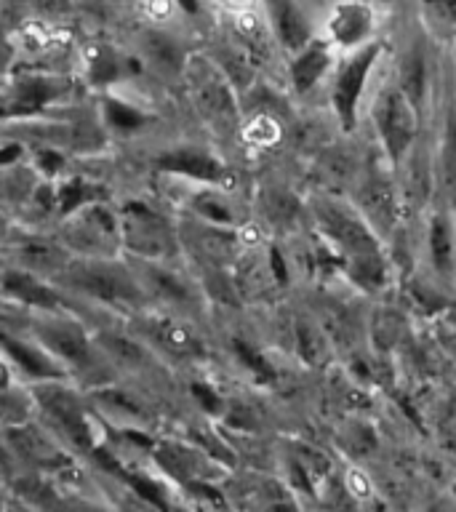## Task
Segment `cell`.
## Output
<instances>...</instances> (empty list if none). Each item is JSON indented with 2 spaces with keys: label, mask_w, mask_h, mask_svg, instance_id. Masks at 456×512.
Listing matches in <instances>:
<instances>
[{
  "label": "cell",
  "mask_w": 456,
  "mask_h": 512,
  "mask_svg": "<svg viewBox=\"0 0 456 512\" xmlns=\"http://www.w3.org/2000/svg\"><path fill=\"white\" fill-rule=\"evenodd\" d=\"M379 51L382 46L379 43H368V46L358 48L355 54L350 56V62L344 64L339 75L334 80V110L342 120V126L347 131H352L355 126V110H358V99L363 94V86H366L368 72L374 70L376 59H379Z\"/></svg>",
  "instance_id": "6da1fadb"
},
{
  "label": "cell",
  "mask_w": 456,
  "mask_h": 512,
  "mask_svg": "<svg viewBox=\"0 0 456 512\" xmlns=\"http://www.w3.org/2000/svg\"><path fill=\"white\" fill-rule=\"evenodd\" d=\"M376 11L366 0H339L328 14L326 32L334 46L363 48L374 35Z\"/></svg>",
  "instance_id": "7a4b0ae2"
},
{
  "label": "cell",
  "mask_w": 456,
  "mask_h": 512,
  "mask_svg": "<svg viewBox=\"0 0 456 512\" xmlns=\"http://www.w3.org/2000/svg\"><path fill=\"white\" fill-rule=\"evenodd\" d=\"M376 126L384 139V147L392 160H398L414 139V110L403 91H384L376 102Z\"/></svg>",
  "instance_id": "3957f363"
},
{
  "label": "cell",
  "mask_w": 456,
  "mask_h": 512,
  "mask_svg": "<svg viewBox=\"0 0 456 512\" xmlns=\"http://www.w3.org/2000/svg\"><path fill=\"white\" fill-rule=\"evenodd\" d=\"M270 24L288 51H299L310 43V22L296 0H264Z\"/></svg>",
  "instance_id": "277c9868"
},
{
  "label": "cell",
  "mask_w": 456,
  "mask_h": 512,
  "mask_svg": "<svg viewBox=\"0 0 456 512\" xmlns=\"http://www.w3.org/2000/svg\"><path fill=\"white\" fill-rule=\"evenodd\" d=\"M328 64H331V48L323 40H310L307 46L299 48L294 64H291V80L299 94L310 91L323 75H326Z\"/></svg>",
  "instance_id": "5b68a950"
},
{
  "label": "cell",
  "mask_w": 456,
  "mask_h": 512,
  "mask_svg": "<svg viewBox=\"0 0 456 512\" xmlns=\"http://www.w3.org/2000/svg\"><path fill=\"white\" fill-rule=\"evenodd\" d=\"M163 171L171 174H184L192 179H203V182H219L224 176V168L214 158H208L203 152L195 150H174L158 160Z\"/></svg>",
  "instance_id": "8992f818"
},
{
  "label": "cell",
  "mask_w": 456,
  "mask_h": 512,
  "mask_svg": "<svg viewBox=\"0 0 456 512\" xmlns=\"http://www.w3.org/2000/svg\"><path fill=\"white\" fill-rule=\"evenodd\" d=\"M0 342H3L8 355H11V358H14L30 376H38V379H59V376H62V371H59L51 360L43 358L40 352H35L32 347H27V344L16 342L11 336H0Z\"/></svg>",
  "instance_id": "52a82bcc"
},
{
  "label": "cell",
  "mask_w": 456,
  "mask_h": 512,
  "mask_svg": "<svg viewBox=\"0 0 456 512\" xmlns=\"http://www.w3.org/2000/svg\"><path fill=\"white\" fill-rule=\"evenodd\" d=\"M43 403H46L48 411L67 427V432H70L72 438L78 440V443H88L86 419H83L80 408L75 406L64 392H43Z\"/></svg>",
  "instance_id": "ba28073f"
},
{
  "label": "cell",
  "mask_w": 456,
  "mask_h": 512,
  "mask_svg": "<svg viewBox=\"0 0 456 512\" xmlns=\"http://www.w3.org/2000/svg\"><path fill=\"white\" fill-rule=\"evenodd\" d=\"M54 94V88L48 86V83H40V80L22 83L19 94H16V102L6 104V115H30V112L40 110Z\"/></svg>",
  "instance_id": "9c48e42d"
},
{
  "label": "cell",
  "mask_w": 456,
  "mask_h": 512,
  "mask_svg": "<svg viewBox=\"0 0 456 512\" xmlns=\"http://www.w3.org/2000/svg\"><path fill=\"white\" fill-rule=\"evenodd\" d=\"M3 286H6V291H11L14 296L24 299V302L40 304V307H54L56 304L54 291H48L46 286H40L38 280H32L30 275H16V272H11V275H6V280H3Z\"/></svg>",
  "instance_id": "30bf717a"
},
{
  "label": "cell",
  "mask_w": 456,
  "mask_h": 512,
  "mask_svg": "<svg viewBox=\"0 0 456 512\" xmlns=\"http://www.w3.org/2000/svg\"><path fill=\"white\" fill-rule=\"evenodd\" d=\"M424 56L422 51H411V54L403 59V70H400V91L406 94V99L411 104H419L424 94Z\"/></svg>",
  "instance_id": "8fae6325"
},
{
  "label": "cell",
  "mask_w": 456,
  "mask_h": 512,
  "mask_svg": "<svg viewBox=\"0 0 456 512\" xmlns=\"http://www.w3.org/2000/svg\"><path fill=\"white\" fill-rule=\"evenodd\" d=\"M40 334H43V339H46L51 347H56V350L62 352L64 358H86V339H83L72 326H46Z\"/></svg>",
  "instance_id": "7c38bea8"
},
{
  "label": "cell",
  "mask_w": 456,
  "mask_h": 512,
  "mask_svg": "<svg viewBox=\"0 0 456 512\" xmlns=\"http://www.w3.org/2000/svg\"><path fill=\"white\" fill-rule=\"evenodd\" d=\"M430 251H432V264L440 272L451 270L454 264V246H451V224L438 216L430 227Z\"/></svg>",
  "instance_id": "4fadbf2b"
},
{
  "label": "cell",
  "mask_w": 456,
  "mask_h": 512,
  "mask_svg": "<svg viewBox=\"0 0 456 512\" xmlns=\"http://www.w3.org/2000/svg\"><path fill=\"white\" fill-rule=\"evenodd\" d=\"M107 120H110L112 128H118V131H136V128H142L147 123L142 112H136L134 107H128V104L120 102H107Z\"/></svg>",
  "instance_id": "5bb4252c"
},
{
  "label": "cell",
  "mask_w": 456,
  "mask_h": 512,
  "mask_svg": "<svg viewBox=\"0 0 456 512\" xmlns=\"http://www.w3.org/2000/svg\"><path fill=\"white\" fill-rule=\"evenodd\" d=\"M96 190L94 187H88L86 182H80V179H72V182H67L59 190V208H62V214H70L72 208L83 206L88 198H94Z\"/></svg>",
  "instance_id": "9a60e30c"
},
{
  "label": "cell",
  "mask_w": 456,
  "mask_h": 512,
  "mask_svg": "<svg viewBox=\"0 0 456 512\" xmlns=\"http://www.w3.org/2000/svg\"><path fill=\"white\" fill-rule=\"evenodd\" d=\"M424 11L432 22L446 30H456V0H422Z\"/></svg>",
  "instance_id": "2e32d148"
},
{
  "label": "cell",
  "mask_w": 456,
  "mask_h": 512,
  "mask_svg": "<svg viewBox=\"0 0 456 512\" xmlns=\"http://www.w3.org/2000/svg\"><path fill=\"white\" fill-rule=\"evenodd\" d=\"M235 352H238V358L243 360V363H246V366L251 368L256 376H262V379H272V368L267 366V360H264L262 355H256V352L251 350L248 344L235 342Z\"/></svg>",
  "instance_id": "e0dca14e"
},
{
  "label": "cell",
  "mask_w": 456,
  "mask_h": 512,
  "mask_svg": "<svg viewBox=\"0 0 456 512\" xmlns=\"http://www.w3.org/2000/svg\"><path fill=\"white\" fill-rule=\"evenodd\" d=\"M91 78H94L96 83H110L112 78H118V64L112 62L107 54L99 56V59L91 64Z\"/></svg>",
  "instance_id": "ac0fdd59"
},
{
  "label": "cell",
  "mask_w": 456,
  "mask_h": 512,
  "mask_svg": "<svg viewBox=\"0 0 456 512\" xmlns=\"http://www.w3.org/2000/svg\"><path fill=\"white\" fill-rule=\"evenodd\" d=\"M198 208L200 214H206L208 219H214V222H230L232 219L230 208L224 206V203H219L216 198H200Z\"/></svg>",
  "instance_id": "d6986e66"
},
{
  "label": "cell",
  "mask_w": 456,
  "mask_h": 512,
  "mask_svg": "<svg viewBox=\"0 0 456 512\" xmlns=\"http://www.w3.org/2000/svg\"><path fill=\"white\" fill-rule=\"evenodd\" d=\"M192 392H195V398L200 400V406L206 411H219V406H222V400L216 398V392L206 384H192Z\"/></svg>",
  "instance_id": "ffe728a7"
},
{
  "label": "cell",
  "mask_w": 456,
  "mask_h": 512,
  "mask_svg": "<svg viewBox=\"0 0 456 512\" xmlns=\"http://www.w3.org/2000/svg\"><path fill=\"white\" fill-rule=\"evenodd\" d=\"M38 166H40V171H46V174L51 176L64 166V160H62V155H59V152L40 150L38 152Z\"/></svg>",
  "instance_id": "44dd1931"
},
{
  "label": "cell",
  "mask_w": 456,
  "mask_h": 512,
  "mask_svg": "<svg viewBox=\"0 0 456 512\" xmlns=\"http://www.w3.org/2000/svg\"><path fill=\"white\" fill-rule=\"evenodd\" d=\"M270 264H272V272H275V280H278V283H286V280H288L286 259H283V254H280L278 248H272Z\"/></svg>",
  "instance_id": "7402d4cb"
},
{
  "label": "cell",
  "mask_w": 456,
  "mask_h": 512,
  "mask_svg": "<svg viewBox=\"0 0 456 512\" xmlns=\"http://www.w3.org/2000/svg\"><path fill=\"white\" fill-rule=\"evenodd\" d=\"M19 155H22V147H19V144H6V147H0V166L14 163Z\"/></svg>",
  "instance_id": "603a6c76"
},
{
  "label": "cell",
  "mask_w": 456,
  "mask_h": 512,
  "mask_svg": "<svg viewBox=\"0 0 456 512\" xmlns=\"http://www.w3.org/2000/svg\"><path fill=\"white\" fill-rule=\"evenodd\" d=\"M176 3H179L184 11H190V14H195V11H198V0H176Z\"/></svg>",
  "instance_id": "cb8c5ba5"
},
{
  "label": "cell",
  "mask_w": 456,
  "mask_h": 512,
  "mask_svg": "<svg viewBox=\"0 0 456 512\" xmlns=\"http://www.w3.org/2000/svg\"><path fill=\"white\" fill-rule=\"evenodd\" d=\"M8 470H11V462H8L6 448L0 446V472H8Z\"/></svg>",
  "instance_id": "d4e9b609"
},
{
  "label": "cell",
  "mask_w": 456,
  "mask_h": 512,
  "mask_svg": "<svg viewBox=\"0 0 456 512\" xmlns=\"http://www.w3.org/2000/svg\"><path fill=\"white\" fill-rule=\"evenodd\" d=\"M3 384H6V371L0 368V387H3Z\"/></svg>",
  "instance_id": "484cf974"
}]
</instances>
